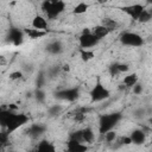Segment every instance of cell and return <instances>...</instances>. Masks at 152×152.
I'll return each mask as SVG.
<instances>
[{
	"mask_svg": "<svg viewBox=\"0 0 152 152\" xmlns=\"http://www.w3.org/2000/svg\"><path fill=\"white\" fill-rule=\"evenodd\" d=\"M129 139H131V144L133 145H142L146 140V134L142 129L140 128H135L133 129L129 134H128Z\"/></svg>",
	"mask_w": 152,
	"mask_h": 152,
	"instance_id": "obj_14",
	"label": "cell"
},
{
	"mask_svg": "<svg viewBox=\"0 0 152 152\" xmlns=\"http://www.w3.org/2000/svg\"><path fill=\"white\" fill-rule=\"evenodd\" d=\"M108 72H109V75L113 76V77L120 75L119 69H118V62H116V63H113V64L109 65V68H108Z\"/></svg>",
	"mask_w": 152,
	"mask_h": 152,
	"instance_id": "obj_27",
	"label": "cell"
},
{
	"mask_svg": "<svg viewBox=\"0 0 152 152\" xmlns=\"http://www.w3.org/2000/svg\"><path fill=\"white\" fill-rule=\"evenodd\" d=\"M65 2L62 0H45L40 4V8L46 19H56L65 11Z\"/></svg>",
	"mask_w": 152,
	"mask_h": 152,
	"instance_id": "obj_1",
	"label": "cell"
},
{
	"mask_svg": "<svg viewBox=\"0 0 152 152\" xmlns=\"http://www.w3.org/2000/svg\"><path fill=\"white\" fill-rule=\"evenodd\" d=\"M89 10V4L88 2H84V1H81V2H77L74 8H72V14L75 15H81V14H84L87 13Z\"/></svg>",
	"mask_w": 152,
	"mask_h": 152,
	"instance_id": "obj_21",
	"label": "cell"
},
{
	"mask_svg": "<svg viewBox=\"0 0 152 152\" xmlns=\"http://www.w3.org/2000/svg\"><path fill=\"white\" fill-rule=\"evenodd\" d=\"M132 90H133V93H134L135 95H139V94L142 93V86H141L140 83H137V84L132 88Z\"/></svg>",
	"mask_w": 152,
	"mask_h": 152,
	"instance_id": "obj_33",
	"label": "cell"
},
{
	"mask_svg": "<svg viewBox=\"0 0 152 152\" xmlns=\"http://www.w3.org/2000/svg\"><path fill=\"white\" fill-rule=\"evenodd\" d=\"M8 139H10V134H8L5 129H1V131H0V145L7 144Z\"/></svg>",
	"mask_w": 152,
	"mask_h": 152,
	"instance_id": "obj_30",
	"label": "cell"
},
{
	"mask_svg": "<svg viewBox=\"0 0 152 152\" xmlns=\"http://www.w3.org/2000/svg\"><path fill=\"white\" fill-rule=\"evenodd\" d=\"M119 40L124 46H129V48H140L145 44L144 38L139 33L132 31L122 32L119 37Z\"/></svg>",
	"mask_w": 152,
	"mask_h": 152,
	"instance_id": "obj_5",
	"label": "cell"
},
{
	"mask_svg": "<svg viewBox=\"0 0 152 152\" xmlns=\"http://www.w3.org/2000/svg\"><path fill=\"white\" fill-rule=\"evenodd\" d=\"M28 121H30V116L26 113H23V112H13L12 115H11V118L8 119L7 124H6V127L4 129L11 135L14 132H17L19 128H21L25 125H27Z\"/></svg>",
	"mask_w": 152,
	"mask_h": 152,
	"instance_id": "obj_3",
	"label": "cell"
},
{
	"mask_svg": "<svg viewBox=\"0 0 152 152\" xmlns=\"http://www.w3.org/2000/svg\"><path fill=\"white\" fill-rule=\"evenodd\" d=\"M80 57H81V59L84 63H87V62L94 59L95 52H94V50H83V49H80Z\"/></svg>",
	"mask_w": 152,
	"mask_h": 152,
	"instance_id": "obj_23",
	"label": "cell"
},
{
	"mask_svg": "<svg viewBox=\"0 0 152 152\" xmlns=\"http://www.w3.org/2000/svg\"><path fill=\"white\" fill-rule=\"evenodd\" d=\"M90 32H91L99 40H102L103 38H106V37L109 34L108 30L104 28V27H103L102 25H100V24H97V25H95L94 27H91V28H90Z\"/></svg>",
	"mask_w": 152,
	"mask_h": 152,
	"instance_id": "obj_18",
	"label": "cell"
},
{
	"mask_svg": "<svg viewBox=\"0 0 152 152\" xmlns=\"http://www.w3.org/2000/svg\"><path fill=\"white\" fill-rule=\"evenodd\" d=\"M46 51L51 55H59L63 52V44L59 40H52L46 44Z\"/></svg>",
	"mask_w": 152,
	"mask_h": 152,
	"instance_id": "obj_16",
	"label": "cell"
},
{
	"mask_svg": "<svg viewBox=\"0 0 152 152\" xmlns=\"http://www.w3.org/2000/svg\"><path fill=\"white\" fill-rule=\"evenodd\" d=\"M45 129H46V127H45L44 125H42V124H32V125L27 128L26 133H27V135H28L30 138H32V139H38L39 137H42V135L45 133Z\"/></svg>",
	"mask_w": 152,
	"mask_h": 152,
	"instance_id": "obj_13",
	"label": "cell"
},
{
	"mask_svg": "<svg viewBox=\"0 0 152 152\" xmlns=\"http://www.w3.org/2000/svg\"><path fill=\"white\" fill-rule=\"evenodd\" d=\"M7 64V58L4 56V55H0V66Z\"/></svg>",
	"mask_w": 152,
	"mask_h": 152,
	"instance_id": "obj_34",
	"label": "cell"
},
{
	"mask_svg": "<svg viewBox=\"0 0 152 152\" xmlns=\"http://www.w3.org/2000/svg\"><path fill=\"white\" fill-rule=\"evenodd\" d=\"M89 146L81 141L69 139L65 145V152H88Z\"/></svg>",
	"mask_w": 152,
	"mask_h": 152,
	"instance_id": "obj_8",
	"label": "cell"
},
{
	"mask_svg": "<svg viewBox=\"0 0 152 152\" xmlns=\"http://www.w3.org/2000/svg\"><path fill=\"white\" fill-rule=\"evenodd\" d=\"M24 34L27 36L30 39H39L44 36L48 34V32H44V31H38V30H34V28H25L24 30Z\"/></svg>",
	"mask_w": 152,
	"mask_h": 152,
	"instance_id": "obj_20",
	"label": "cell"
},
{
	"mask_svg": "<svg viewBox=\"0 0 152 152\" xmlns=\"http://www.w3.org/2000/svg\"><path fill=\"white\" fill-rule=\"evenodd\" d=\"M121 119H122V114L120 112H112V113L102 114L99 118V133L103 135L104 133L113 131L118 126Z\"/></svg>",
	"mask_w": 152,
	"mask_h": 152,
	"instance_id": "obj_2",
	"label": "cell"
},
{
	"mask_svg": "<svg viewBox=\"0 0 152 152\" xmlns=\"http://www.w3.org/2000/svg\"><path fill=\"white\" fill-rule=\"evenodd\" d=\"M100 25H102L104 28H107L109 33L114 32L115 30H118V28L120 27L119 21L115 20V19H113V18H110V17H104V18H102Z\"/></svg>",
	"mask_w": 152,
	"mask_h": 152,
	"instance_id": "obj_15",
	"label": "cell"
},
{
	"mask_svg": "<svg viewBox=\"0 0 152 152\" xmlns=\"http://www.w3.org/2000/svg\"><path fill=\"white\" fill-rule=\"evenodd\" d=\"M55 97L66 102H75L80 97V88L78 87H69L61 89L55 93Z\"/></svg>",
	"mask_w": 152,
	"mask_h": 152,
	"instance_id": "obj_7",
	"label": "cell"
},
{
	"mask_svg": "<svg viewBox=\"0 0 152 152\" xmlns=\"http://www.w3.org/2000/svg\"><path fill=\"white\" fill-rule=\"evenodd\" d=\"M31 26H32V28L38 30V31L48 32V30H49V23H48V19H46L44 15H42V14H36V15L32 18Z\"/></svg>",
	"mask_w": 152,
	"mask_h": 152,
	"instance_id": "obj_9",
	"label": "cell"
},
{
	"mask_svg": "<svg viewBox=\"0 0 152 152\" xmlns=\"http://www.w3.org/2000/svg\"><path fill=\"white\" fill-rule=\"evenodd\" d=\"M8 77H10V80H11V81H17V80H20V78H23V71H20V70L12 71V72H10Z\"/></svg>",
	"mask_w": 152,
	"mask_h": 152,
	"instance_id": "obj_28",
	"label": "cell"
},
{
	"mask_svg": "<svg viewBox=\"0 0 152 152\" xmlns=\"http://www.w3.org/2000/svg\"><path fill=\"white\" fill-rule=\"evenodd\" d=\"M89 96H90V102H101L104 101L110 97V91L109 89L101 82L100 77L96 78L95 84L93 86V88L89 91Z\"/></svg>",
	"mask_w": 152,
	"mask_h": 152,
	"instance_id": "obj_4",
	"label": "cell"
},
{
	"mask_svg": "<svg viewBox=\"0 0 152 152\" xmlns=\"http://www.w3.org/2000/svg\"><path fill=\"white\" fill-rule=\"evenodd\" d=\"M34 97H36V100L38 102H44V100H45V93H44V90L42 88L40 89H37L36 93H34Z\"/></svg>",
	"mask_w": 152,
	"mask_h": 152,
	"instance_id": "obj_29",
	"label": "cell"
},
{
	"mask_svg": "<svg viewBox=\"0 0 152 152\" xmlns=\"http://www.w3.org/2000/svg\"><path fill=\"white\" fill-rule=\"evenodd\" d=\"M118 69H119L120 74H126L129 70V65L126 63H118Z\"/></svg>",
	"mask_w": 152,
	"mask_h": 152,
	"instance_id": "obj_32",
	"label": "cell"
},
{
	"mask_svg": "<svg viewBox=\"0 0 152 152\" xmlns=\"http://www.w3.org/2000/svg\"><path fill=\"white\" fill-rule=\"evenodd\" d=\"M31 152H58V151L56 148V145L52 141L48 139H40Z\"/></svg>",
	"mask_w": 152,
	"mask_h": 152,
	"instance_id": "obj_10",
	"label": "cell"
},
{
	"mask_svg": "<svg viewBox=\"0 0 152 152\" xmlns=\"http://www.w3.org/2000/svg\"><path fill=\"white\" fill-rule=\"evenodd\" d=\"M115 141L119 142L120 145H131V139H129L128 135H125V137H121V138H116Z\"/></svg>",
	"mask_w": 152,
	"mask_h": 152,
	"instance_id": "obj_31",
	"label": "cell"
},
{
	"mask_svg": "<svg viewBox=\"0 0 152 152\" xmlns=\"http://www.w3.org/2000/svg\"><path fill=\"white\" fill-rule=\"evenodd\" d=\"M81 134H82V142L83 144H91L94 138H95V133L93 131V128L90 127H86L83 129H81Z\"/></svg>",
	"mask_w": 152,
	"mask_h": 152,
	"instance_id": "obj_19",
	"label": "cell"
},
{
	"mask_svg": "<svg viewBox=\"0 0 152 152\" xmlns=\"http://www.w3.org/2000/svg\"><path fill=\"white\" fill-rule=\"evenodd\" d=\"M10 152H14V151H10Z\"/></svg>",
	"mask_w": 152,
	"mask_h": 152,
	"instance_id": "obj_35",
	"label": "cell"
},
{
	"mask_svg": "<svg viewBox=\"0 0 152 152\" xmlns=\"http://www.w3.org/2000/svg\"><path fill=\"white\" fill-rule=\"evenodd\" d=\"M144 5L141 4H133V5H128V6H124L121 10L127 14L129 15L133 20H137L139 18V15L141 14V12L144 11Z\"/></svg>",
	"mask_w": 152,
	"mask_h": 152,
	"instance_id": "obj_11",
	"label": "cell"
},
{
	"mask_svg": "<svg viewBox=\"0 0 152 152\" xmlns=\"http://www.w3.org/2000/svg\"><path fill=\"white\" fill-rule=\"evenodd\" d=\"M103 137H104V140L107 141V142H114L115 140H116V138H118V134H116V132H115V129H113V131H109V132H107V133H104L103 134Z\"/></svg>",
	"mask_w": 152,
	"mask_h": 152,
	"instance_id": "obj_25",
	"label": "cell"
},
{
	"mask_svg": "<svg viewBox=\"0 0 152 152\" xmlns=\"http://www.w3.org/2000/svg\"><path fill=\"white\" fill-rule=\"evenodd\" d=\"M13 110L8 109V108H1L0 109V127L5 128L6 127V124L8 121V119L11 118Z\"/></svg>",
	"mask_w": 152,
	"mask_h": 152,
	"instance_id": "obj_22",
	"label": "cell"
},
{
	"mask_svg": "<svg viewBox=\"0 0 152 152\" xmlns=\"http://www.w3.org/2000/svg\"><path fill=\"white\" fill-rule=\"evenodd\" d=\"M100 43V40L90 32L89 28H86L82 31V33L78 37V45L80 49L83 50H93V48L97 46Z\"/></svg>",
	"mask_w": 152,
	"mask_h": 152,
	"instance_id": "obj_6",
	"label": "cell"
},
{
	"mask_svg": "<svg viewBox=\"0 0 152 152\" xmlns=\"http://www.w3.org/2000/svg\"><path fill=\"white\" fill-rule=\"evenodd\" d=\"M137 83H139V76L137 72H131L127 74L124 78H122V84L127 88H133Z\"/></svg>",
	"mask_w": 152,
	"mask_h": 152,
	"instance_id": "obj_17",
	"label": "cell"
},
{
	"mask_svg": "<svg viewBox=\"0 0 152 152\" xmlns=\"http://www.w3.org/2000/svg\"><path fill=\"white\" fill-rule=\"evenodd\" d=\"M151 19H152V13H151V11L144 8V11L141 12V14H140L139 18L137 19V21H139V23H141V24H146V23H148Z\"/></svg>",
	"mask_w": 152,
	"mask_h": 152,
	"instance_id": "obj_24",
	"label": "cell"
},
{
	"mask_svg": "<svg viewBox=\"0 0 152 152\" xmlns=\"http://www.w3.org/2000/svg\"><path fill=\"white\" fill-rule=\"evenodd\" d=\"M61 112H62V106L61 104H53V106L49 107V109H48V113H49L50 116H56Z\"/></svg>",
	"mask_w": 152,
	"mask_h": 152,
	"instance_id": "obj_26",
	"label": "cell"
},
{
	"mask_svg": "<svg viewBox=\"0 0 152 152\" xmlns=\"http://www.w3.org/2000/svg\"><path fill=\"white\" fill-rule=\"evenodd\" d=\"M24 38H25L24 31L17 28V27H12V28H10V32H8V40H10L13 45H15V46L20 45V44L23 43Z\"/></svg>",
	"mask_w": 152,
	"mask_h": 152,
	"instance_id": "obj_12",
	"label": "cell"
}]
</instances>
